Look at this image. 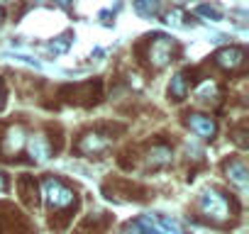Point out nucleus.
Wrapping results in <instances>:
<instances>
[{
  "label": "nucleus",
  "instance_id": "1",
  "mask_svg": "<svg viewBox=\"0 0 249 234\" xmlns=\"http://www.w3.org/2000/svg\"><path fill=\"white\" fill-rule=\"evenodd\" d=\"M198 210L205 219L215 222V224H225L232 217V205L227 200V195H222L215 188H205L198 198Z\"/></svg>",
  "mask_w": 249,
  "mask_h": 234
},
{
  "label": "nucleus",
  "instance_id": "2",
  "mask_svg": "<svg viewBox=\"0 0 249 234\" xmlns=\"http://www.w3.org/2000/svg\"><path fill=\"white\" fill-rule=\"evenodd\" d=\"M42 198H44L47 207L54 212H64L76 202L73 188H69L61 178H54V176H47L42 181Z\"/></svg>",
  "mask_w": 249,
  "mask_h": 234
},
{
  "label": "nucleus",
  "instance_id": "3",
  "mask_svg": "<svg viewBox=\"0 0 249 234\" xmlns=\"http://www.w3.org/2000/svg\"><path fill=\"white\" fill-rule=\"evenodd\" d=\"M127 232L132 234H183L176 219L161 217V215H142L132 224H127Z\"/></svg>",
  "mask_w": 249,
  "mask_h": 234
},
{
  "label": "nucleus",
  "instance_id": "4",
  "mask_svg": "<svg viewBox=\"0 0 249 234\" xmlns=\"http://www.w3.org/2000/svg\"><path fill=\"white\" fill-rule=\"evenodd\" d=\"M174 54H176V42L171 37H164V34H157L149 47H147V61L152 68H164L166 64L174 61Z\"/></svg>",
  "mask_w": 249,
  "mask_h": 234
},
{
  "label": "nucleus",
  "instance_id": "5",
  "mask_svg": "<svg viewBox=\"0 0 249 234\" xmlns=\"http://www.w3.org/2000/svg\"><path fill=\"white\" fill-rule=\"evenodd\" d=\"M110 144H112V139H110L107 134H103V132H86V134L78 139L76 149H78L81 154L98 156V154L107 151V149H110Z\"/></svg>",
  "mask_w": 249,
  "mask_h": 234
},
{
  "label": "nucleus",
  "instance_id": "6",
  "mask_svg": "<svg viewBox=\"0 0 249 234\" xmlns=\"http://www.w3.org/2000/svg\"><path fill=\"white\" fill-rule=\"evenodd\" d=\"M186 125L191 127L193 134H198L200 139H213L215 132H217V125L210 115H203V112H188L186 115Z\"/></svg>",
  "mask_w": 249,
  "mask_h": 234
},
{
  "label": "nucleus",
  "instance_id": "7",
  "mask_svg": "<svg viewBox=\"0 0 249 234\" xmlns=\"http://www.w3.org/2000/svg\"><path fill=\"white\" fill-rule=\"evenodd\" d=\"M25 147H27V154H30V159H32L35 164H44V161H49V156H52V151H54L49 137H44L42 132L30 134V137L25 139Z\"/></svg>",
  "mask_w": 249,
  "mask_h": 234
},
{
  "label": "nucleus",
  "instance_id": "8",
  "mask_svg": "<svg viewBox=\"0 0 249 234\" xmlns=\"http://www.w3.org/2000/svg\"><path fill=\"white\" fill-rule=\"evenodd\" d=\"M213 59H215V64H217L222 71H237V68L244 66L247 54H244V49H239V47H225V49H220Z\"/></svg>",
  "mask_w": 249,
  "mask_h": 234
},
{
  "label": "nucleus",
  "instance_id": "9",
  "mask_svg": "<svg viewBox=\"0 0 249 234\" xmlns=\"http://www.w3.org/2000/svg\"><path fill=\"white\" fill-rule=\"evenodd\" d=\"M225 176L227 181L239 190V193H247V185H249V171H247V164L239 161V159H232L225 164Z\"/></svg>",
  "mask_w": 249,
  "mask_h": 234
},
{
  "label": "nucleus",
  "instance_id": "10",
  "mask_svg": "<svg viewBox=\"0 0 249 234\" xmlns=\"http://www.w3.org/2000/svg\"><path fill=\"white\" fill-rule=\"evenodd\" d=\"M0 147H3L5 154H18L25 147V132H22V127H10L5 132V137L0 139Z\"/></svg>",
  "mask_w": 249,
  "mask_h": 234
},
{
  "label": "nucleus",
  "instance_id": "11",
  "mask_svg": "<svg viewBox=\"0 0 249 234\" xmlns=\"http://www.w3.org/2000/svg\"><path fill=\"white\" fill-rule=\"evenodd\" d=\"M196 100H198V102H217V100H220V88H217V83L210 81V78L200 81L198 88H196Z\"/></svg>",
  "mask_w": 249,
  "mask_h": 234
},
{
  "label": "nucleus",
  "instance_id": "12",
  "mask_svg": "<svg viewBox=\"0 0 249 234\" xmlns=\"http://www.w3.org/2000/svg\"><path fill=\"white\" fill-rule=\"evenodd\" d=\"M171 149L166 147V144H157V147H152L149 149V154H147V164L149 166H166V164H171Z\"/></svg>",
  "mask_w": 249,
  "mask_h": 234
},
{
  "label": "nucleus",
  "instance_id": "13",
  "mask_svg": "<svg viewBox=\"0 0 249 234\" xmlns=\"http://www.w3.org/2000/svg\"><path fill=\"white\" fill-rule=\"evenodd\" d=\"M169 95H171L174 100H183V98L188 95V78H186V71H178V73L171 78V83H169Z\"/></svg>",
  "mask_w": 249,
  "mask_h": 234
},
{
  "label": "nucleus",
  "instance_id": "14",
  "mask_svg": "<svg viewBox=\"0 0 249 234\" xmlns=\"http://www.w3.org/2000/svg\"><path fill=\"white\" fill-rule=\"evenodd\" d=\"M132 3L142 17H157L161 13V0H132Z\"/></svg>",
  "mask_w": 249,
  "mask_h": 234
},
{
  "label": "nucleus",
  "instance_id": "15",
  "mask_svg": "<svg viewBox=\"0 0 249 234\" xmlns=\"http://www.w3.org/2000/svg\"><path fill=\"white\" fill-rule=\"evenodd\" d=\"M69 47H71V34H64V37H59V39H54V42L47 44V54H49V56H59V54H64Z\"/></svg>",
  "mask_w": 249,
  "mask_h": 234
},
{
  "label": "nucleus",
  "instance_id": "16",
  "mask_svg": "<svg viewBox=\"0 0 249 234\" xmlns=\"http://www.w3.org/2000/svg\"><path fill=\"white\" fill-rule=\"evenodd\" d=\"M164 22L171 25V27H183V13L181 10H169L164 15Z\"/></svg>",
  "mask_w": 249,
  "mask_h": 234
},
{
  "label": "nucleus",
  "instance_id": "17",
  "mask_svg": "<svg viewBox=\"0 0 249 234\" xmlns=\"http://www.w3.org/2000/svg\"><path fill=\"white\" fill-rule=\"evenodd\" d=\"M198 15H205V17H213V22H220L222 20V15L215 10V8H210V5H200L198 8Z\"/></svg>",
  "mask_w": 249,
  "mask_h": 234
},
{
  "label": "nucleus",
  "instance_id": "18",
  "mask_svg": "<svg viewBox=\"0 0 249 234\" xmlns=\"http://www.w3.org/2000/svg\"><path fill=\"white\" fill-rule=\"evenodd\" d=\"M5 188H8V181H5L3 173H0V193H5Z\"/></svg>",
  "mask_w": 249,
  "mask_h": 234
},
{
  "label": "nucleus",
  "instance_id": "19",
  "mask_svg": "<svg viewBox=\"0 0 249 234\" xmlns=\"http://www.w3.org/2000/svg\"><path fill=\"white\" fill-rule=\"evenodd\" d=\"M0 107H3V90H0Z\"/></svg>",
  "mask_w": 249,
  "mask_h": 234
},
{
  "label": "nucleus",
  "instance_id": "20",
  "mask_svg": "<svg viewBox=\"0 0 249 234\" xmlns=\"http://www.w3.org/2000/svg\"><path fill=\"white\" fill-rule=\"evenodd\" d=\"M56 3H61V5H66V3H69V0H56Z\"/></svg>",
  "mask_w": 249,
  "mask_h": 234
},
{
  "label": "nucleus",
  "instance_id": "21",
  "mask_svg": "<svg viewBox=\"0 0 249 234\" xmlns=\"http://www.w3.org/2000/svg\"><path fill=\"white\" fill-rule=\"evenodd\" d=\"M3 3H13V0H3Z\"/></svg>",
  "mask_w": 249,
  "mask_h": 234
},
{
  "label": "nucleus",
  "instance_id": "22",
  "mask_svg": "<svg viewBox=\"0 0 249 234\" xmlns=\"http://www.w3.org/2000/svg\"><path fill=\"white\" fill-rule=\"evenodd\" d=\"M0 20H3V13H0Z\"/></svg>",
  "mask_w": 249,
  "mask_h": 234
}]
</instances>
